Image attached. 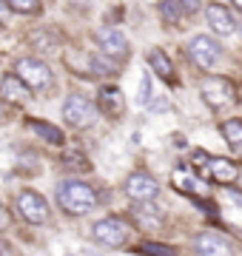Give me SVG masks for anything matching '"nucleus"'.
<instances>
[{
    "label": "nucleus",
    "instance_id": "f257e3e1",
    "mask_svg": "<svg viewBox=\"0 0 242 256\" xmlns=\"http://www.w3.org/2000/svg\"><path fill=\"white\" fill-rule=\"evenodd\" d=\"M57 205L68 214V216H83L97 205V191L83 180H63L57 185Z\"/></svg>",
    "mask_w": 242,
    "mask_h": 256
},
{
    "label": "nucleus",
    "instance_id": "f03ea898",
    "mask_svg": "<svg viewBox=\"0 0 242 256\" xmlns=\"http://www.w3.org/2000/svg\"><path fill=\"white\" fill-rule=\"evenodd\" d=\"M92 234L106 248H126L134 230H131V222L122 220V216H106L92 228Z\"/></svg>",
    "mask_w": 242,
    "mask_h": 256
},
{
    "label": "nucleus",
    "instance_id": "7ed1b4c3",
    "mask_svg": "<svg viewBox=\"0 0 242 256\" xmlns=\"http://www.w3.org/2000/svg\"><path fill=\"white\" fill-rule=\"evenodd\" d=\"M14 74L26 82L32 92H46L52 86V68L38 57H20L14 63Z\"/></svg>",
    "mask_w": 242,
    "mask_h": 256
},
{
    "label": "nucleus",
    "instance_id": "20e7f679",
    "mask_svg": "<svg viewBox=\"0 0 242 256\" xmlns=\"http://www.w3.org/2000/svg\"><path fill=\"white\" fill-rule=\"evenodd\" d=\"M63 120L72 128H92L97 120V108L83 94H68L63 102Z\"/></svg>",
    "mask_w": 242,
    "mask_h": 256
},
{
    "label": "nucleus",
    "instance_id": "39448f33",
    "mask_svg": "<svg viewBox=\"0 0 242 256\" xmlns=\"http://www.w3.org/2000/svg\"><path fill=\"white\" fill-rule=\"evenodd\" d=\"M200 160V168L202 174L211 180V182H220V185H234L240 180V165H234L231 160H222V156H208V154H194V162Z\"/></svg>",
    "mask_w": 242,
    "mask_h": 256
},
{
    "label": "nucleus",
    "instance_id": "423d86ee",
    "mask_svg": "<svg viewBox=\"0 0 242 256\" xmlns=\"http://www.w3.org/2000/svg\"><path fill=\"white\" fill-rule=\"evenodd\" d=\"M14 210L28 225H46L48 222V202L38 191H20L14 200Z\"/></svg>",
    "mask_w": 242,
    "mask_h": 256
},
{
    "label": "nucleus",
    "instance_id": "0eeeda50",
    "mask_svg": "<svg viewBox=\"0 0 242 256\" xmlns=\"http://www.w3.org/2000/svg\"><path fill=\"white\" fill-rule=\"evenodd\" d=\"M200 94H202V100L211 106V108H225V106H231L236 92H234L231 80H225V77H205L200 82Z\"/></svg>",
    "mask_w": 242,
    "mask_h": 256
},
{
    "label": "nucleus",
    "instance_id": "6e6552de",
    "mask_svg": "<svg viewBox=\"0 0 242 256\" xmlns=\"http://www.w3.org/2000/svg\"><path fill=\"white\" fill-rule=\"evenodd\" d=\"M188 57L196 68H205L211 72L216 63H220V46H216L214 37H205V34H196L191 43H188Z\"/></svg>",
    "mask_w": 242,
    "mask_h": 256
},
{
    "label": "nucleus",
    "instance_id": "1a4fd4ad",
    "mask_svg": "<svg viewBox=\"0 0 242 256\" xmlns=\"http://www.w3.org/2000/svg\"><path fill=\"white\" fill-rule=\"evenodd\" d=\"M94 40L100 43L102 54L112 57V60H117V63L131 54L128 40H126V34H122L120 28H97V32H94Z\"/></svg>",
    "mask_w": 242,
    "mask_h": 256
},
{
    "label": "nucleus",
    "instance_id": "9d476101",
    "mask_svg": "<svg viewBox=\"0 0 242 256\" xmlns=\"http://www.w3.org/2000/svg\"><path fill=\"white\" fill-rule=\"evenodd\" d=\"M126 194H128L134 202H151V200H157L160 185H157L154 176L137 171V174H128V180H126Z\"/></svg>",
    "mask_w": 242,
    "mask_h": 256
},
{
    "label": "nucleus",
    "instance_id": "9b49d317",
    "mask_svg": "<svg viewBox=\"0 0 242 256\" xmlns=\"http://www.w3.org/2000/svg\"><path fill=\"white\" fill-rule=\"evenodd\" d=\"M131 220L137 222L142 230H160L166 225V214H162V208H157V205L137 202V205L131 208Z\"/></svg>",
    "mask_w": 242,
    "mask_h": 256
},
{
    "label": "nucleus",
    "instance_id": "f8f14e48",
    "mask_svg": "<svg viewBox=\"0 0 242 256\" xmlns=\"http://www.w3.org/2000/svg\"><path fill=\"white\" fill-rule=\"evenodd\" d=\"M97 97H100V111L108 120H120L126 114V97L117 86H102Z\"/></svg>",
    "mask_w": 242,
    "mask_h": 256
},
{
    "label": "nucleus",
    "instance_id": "ddd939ff",
    "mask_svg": "<svg viewBox=\"0 0 242 256\" xmlns=\"http://www.w3.org/2000/svg\"><path fill=\"white\" fill-rule=\"evenodd\" d=\"M194 248H196L200 256H234L231 245H228L220 234H211V230H202V234L196 236Z\"/></svg>",
    "mask_w": 242,
    "mask_h": 256
},
{
    "label": "nucleus",
    "instance_id": "4468645a",
    "mask_svg": "<svg viewBox=\"0 0 242 256\" xmlns=\"http://www.w3.org/2000/svg\"><path fill=\"white\" fill-rule=\"evenodd\" d=\"M0 97L9 100V102H26L32 97V88L12 72V74H3L0 77Z\"/></svg>",
    "mask_w": 242,
    "mask_h": 256
},
{
    "label": "nucleus",
    "instance_id": "2eb2a0df",
    "mask_svg": "<svg viewBox=\"0 0 242 256\" xmlns=\"http://www.w3.org/2000/svg\"><path fill=\"white\" fill-rule=\"evenodd\" d=\"M205 18H208V26L214 28L220 37L234 34V28H236V23H234V18L228 14V9L220 6V3H211V6L205 9Z\"/></svg>",
    "mask_w": 242,
    "mask_h": 256
},
{
    "label": "nucleus",
    "instance_id": "dca6fc26",
    "mask_svg": "<svg viewBox=\"0 0 242 256\" xmlns=\"http://www.w3.org/2000/svg\"><path fill=\"white\" fill-rule=\"evenodd\" d=\"M146 60H148L151 72H154V74H160V77H162L166 82H171V80H174V74H177V72H174V60H171V57H168L166 52H162V48H151Z\"/></svg>",
    "mask_w": 242,
    "mask_h": 256
},
{
    "label": "nucleus",
    "instance_id": "f3484780",
    "mask_svg": "<svg viewBox=\"0 0 242 256\" xmlns=\"http://www.w3.org/2000/svg\"><path fill=\"white\" fill-rule=\"evenodd\" d=\"M28 128H32L43 142H48V146H63V142H66L63 131H60L57 126H52V122H43V120H28Z\"/></svg>",
    "mask_w": 242,
    "mask_h": 256
},
{
    "label": "nucleus",
    "instance_id": "a211bd4d",
    "mask_svg": "<svg viewBox=\"0 0 242 256\" xmlns=\"http://www.w3.org/2000/svg\"><path fill=\"white\" fill-rule=\"evenodd\" d=\"M117 68H120V63L117 60H112V57H106L100 52V54H92V77H108V74H117Z\"/></svg>",
    "mask_w": 242,
    "mask_h": 256
},
{
    "label": "nucleus",
    "instance_id": "6ab92c4d",
    "mask_svg": "<svg viewBox=\"0 0 242 256\" xmlns=\"http://www.w3.org/2000/svg\"><path fill=\"white\" fill-rule=\"evenodd\" d=\"M220 131H222L225 142L231 148H242V120H225Z\"/></svg>",
    "mask_w": 242,
    "mask_h": 256
},
{
    "label": "nucleus",
    "instance_id": "aec40b11",
    "mask_svg": "<svg viewBox=\"0 0 242 256\" xmlns=\"http://www.w3.org/2000/svg\"><path fill=\"white\" fill-rule=\"evenodd\" d=\"M6 6L18 14H38L40 12V0H6Z\"/></svg>",
    "mask_w": 242,
    "mask_h": 256
},
{
    "label": "nucleus",
    "instance_id": "412c9836",
    "mask_svg": "<svg viewBox=\"0 0 242 256\" xmlns=\"http://www.w3.org/2000/svg\"><path fill=\"white\" fill-rule=\"evenodd\" d=\"M137 254H142V256H174V248L157 245V242H142V245L137 248Z\"/></svg>",
    "mask_w": 242,
    "mask_h": 256
},
{
    "label": "nucleus",
    "instance_id": "4be33fe9",
    "mask_svg": "<svg viewBox=\"0 0 242 256\" xmlns=\"http://www.w3.org/2000/svg\"><path fill=\"white\" fill-rule=\"evenodd\" d=\"M63 168H68V171H92L88 160L80 154H63Z\"/></svg>",
    "mask_w": 242,
    "mask_h": 256
},
{
    "label": "nucleus",
    "instance_id": "5701e85b",
    "mask_svg": "<svg viewBox=\"0 0 242 256\" xmlns=\"http://www.w3.org/2000/svg\"><path fill=\"white\" fill-rule=\"evenodd\" d=\"M160 9H162V18H166L168 23H171V20H180V14H182V6H180V0H166Z\"/></svg>",
    "mask_w": 242,
    "mask_h": 256
},
{
    "label": "nucleus",
    "instance_id": "b1692460",
    "mask_svg": "<svg viewBox=\"0 0 242 256\" xmlns=\"http://www.w3.org/2000/svg\"><path fill=\"white\" fill-rule=\"evenodd\" d=\"M148 100H151V77L146 74L142 82H140V97H137V102H140V106H148Z\"/></svg>",
    "mask_w": 242,
    "mask_h": 256
},
{
    "label": "nucleus",
    "instance_id": "393cba45",
    "mask_svg": "<svg viewBox=\"0 0 242 256\" xmlns=\"http://www.w3.org/2000/svg\"><path fill=\"white\" fill-rule=\"evenodd\" d=\"M9 225H12V214L6 210V205L0 202V230H6Z\"/></svg>",
    "mask_w": 242,
    "mask_h": 256
},
{
    "label": "nucleus",
    "instance_id": "a878e982",
    "mask_svg": "<svg viewBox=\"0 0 242 256\" xmlns=\"http://www.w3.org/2000/svg\"><path fill=\"white\" fill-rule=\"evenodd\" d=\"M180 6H182V12H196L200 9V0H180Z\"/></svg>",
    "mask_w": 242,
    "mask_h": 256
},
{
    "label": "nucleus",
    "instance_id": "bb28decb",
    "mask_svg": "<svg viewBox=\"0 0 242 256\" xmlns=\"http://www.w3.org/2000/svg\"><path fill=\"white\" fill-rule=\"evenodd\" d=\"M6 18V6H3V3H0V20Z\"/></svg>",
    "mask_w": 242,
    "mask_h": 256
},
{
    "label": "nucleus",
    "instance_id": "cd10ccee",
    "mask_svg": "<svg viewBox=\"0 0 242 256\" xmlns=\"http://www.w3.org/2000/svg\"><path fill=\"white\" fill-rule=\"evenodd\" d=\"M231 3H236V6H240V9H242V0H231Z\"/></svg>",
    "mask_w": 242,
    "mask_h": 256
},
{
    "label": "nucleus",
    "instance_id": "c85d7f7f",
    "mask_svg": "<svg viewBox=\"0 0 242 256\" xmlns=\"http://www.w3.org/2000/svg\"><path fill=\"white\" fill-rule=\"evenodd\" d=\"M0 117H3V102H0Z\"/></svg>",
    "mask_w": 242,
    "mask_h": 256
}]
</instances>
